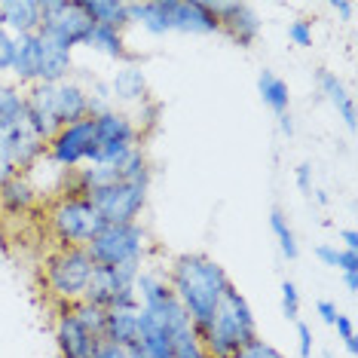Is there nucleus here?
<instances>
[{
	"mask_svg": "<svg viewBox=\"0 0 358 358\" xmlns=\"http://www.w3.org/2000/svg\"><path fill=\"white\" fill-rule=\"evenodd\" d=\"M169 288L178 297V303L184 306V313L190 315L193 328H206V322L215 315V309L221 306V300L230 288V275L215 257L208 255H178L169 266L166 275Z\"/></svg>",
	"mask_w": 358,
	"mask_h": 358,
	"instance_id": "f257e3e1",
	"label": "nucleus"
},
{
	"mask_svg": "<svg viewBox=\"0 0 358 358\" xmlns=\"http://www.w3.org/2000/svg\"><path fill=\"white\" fill-rule=\"evenodd\" d=\"M251 337H257L255 313H251L248 300L239 294V288L230 285L221 306L215 309V315L206 322V328H199L202 349H206L208 358H230Z\"/></svg>",
	"mask_w": 358,
	"mask_h": 358,
	"instance_id": "f03ea898",
	"label": "nucleus"
},
{
	"mask_svg": "<svg viewBox=\"0 0 358 358\" xmlns=\"http://www.w3.org/2000/svg\"><path fill=\"white\" fill-rule=\"evenodd\" d=\"M46 227H50L52 239L59 242V248H86L92 242V236L104 227V221L99 217V211L92 208L89 196L71 190L50 206Z\"/></svg>",
	"mask_w": 358,
	"mask_h": 358,
	"instance_id": "7ed1b4c3",
	"label": "nucleus"
},
{
	"mask_svg": "<svg viewBox=\"0 0 358 358\" xmlns=\"http://www.w3.org/2000/svg\"><path fill=\"white\" fill-rule=\"evenodd\" d=\"M92 257L86 255V248H59L46 257L43 264V282L50 297L59 306H71L77 300L86 297L89 279H92Z\"/></svg>",
	"mask_w": 358,
	"mask_h": 358,
	"instance_id": "20e7f679",
	"label": "nucleus"
},
{
	"mask_svg": "<svg viewBox=\"0 0 358 358\" xmlns=\"http://www.w3.org/2000/svg\"><path fill=\"white\" fill-rule=\"evenodd\" d=\"M144 251H148V236L141 224H104L86 245V255L95 266L144 264Z\"/></svg>",
	"mask_w": 358,
	"mask_h": 358,
	"instance_id": "39448f33",
	"label": "nucleus"
},
{
	"mask_svg": "<svg viewBox=\"0 0 358 358\" xmlns=\"http://www.w3.org/2000/svg\"><path fill=\"white\" fill-rule=\"evenodd\" d=\"M40 37L55 40L64 50L74 52L77 46L86 43L89 31H92V19L83 13L80 0H40Z\"/></svg>",
	"mask_w": 358,
	"mask_h": 358,
	"instance_id": "423d86ee",
	"label": "nucleus"
},
{
	"mask_svg": "<svg viewBox=\"0 0 358 358\" xmlns=\"http://www.w3.org/2000/svg\"><path fill=\"white\" fill-rule=\"evenodd\" d=\"M138 273H141V264L95 266L83 300L101 309H141L138 306V294H135Z\"/></svg>",
	"mask_w": 358,
	"mask_h": 358,
	"instance_id": "0eeeda50",
	"label": "nucleus"
},
{
	"mask_svg": "<svg viewBox=\"0 0 358 358\" xmlns=\"http://www.w3.org/2000/svg\"><path fill=\"white\" fill-rule=\"evenodd\" d=\"M95 120V148L89 162H108L113 166L123 153H129L132 148H141V129L135 126V120L123 110H108Z\"/></svg>",
	"mask_w": 358,
	"mask_h": 358,
	"instance_id": "6e6552de",
	"label": "nucleus"
},
{
	"mask_svg": "<svg viewBox=\"0 0 358 358\" xmlns=\"http://www.w3.org/2000/svg\"><path fill=\"white\" fill-rule=\"evenodd\" d=\"M86 196L104 224H138L144 202H148V184L113 181L108 187L86 193Z\"/></svg>",
	"mask_w": 358,
	"mask_h": 358,
	"instance_id": "1a4fd4ad",
	"label": "nucleus"
},
{
	"mask_svg": "<svg viewBox=\"0 0 358 358\" xmlns=\"http://www.w3.org/2000/svg\"><path fill=\"white\" fill-rule=\"evenodd\" d=\"M92 148H95V120L86 117L80 123H71V126H62L50 141H46V157H50L55 166L62 169H77L89 162L92 157Z\"/></svg>",
	"mask_w": 358,
	"mask_h": 358,
	"instance_id": "9d476101",
	"label": "nucleus"
},
{
	"mask_svg": "<svg viewBox=\"0 0 358 358\" xmlns=\"http://www.w3.org/2000/svg\"><path fill=\"white\" fill-rule=\"evenodd\" d=\"M55 343H59L62 358H95L104 340L95 337L92 331H86L68 306H59V315H55Z\"/></svg>",
	"mask_w": 358,
	"mask_h": 358,
	"instance_id": "9b49d317",
	"label": "nucleus"
},
{
	"mask_svg": "<svg viewBox=\"0 0 358 358\" xmlns=\"http://www.w3.org/2000/svg\"><path fill=\"white\" fill-rule=\"evenodd\" d=\"M211 13L217 15V25L230 40L239 46H251L260 37V15L248 3H224V0H208Z\"/></svg>",
	"mask_w": 358,
	"mask_h": 358,
	"instance_id": "f8f14e48",
	"label": "nucleus"
},
{
	"mask_svg": "<svg viewBox=\"0 0 358 358\" xmlns=\"http://www.w3.org/2000/svg\"><path fill=\"white\" fill-rule=\"evenodd\" d=\"M0 150L6 153L13 169L22 175V172H28V169H34L37 162L46 157V141L31 132L28 123H19V126L0 132Z\"/></svg>",
	"mask_w": 358,
	"mask_h": 358,
	"instance_id": "ddd939ff",
	"label": "nucleus"
},
{
	"mask_svg": "<svg viewBox=\"0 0 358 358\" xmlns=\"http://www.w3.org/2000/svg\"><path fill=\"white\" fill-rule=\"evenodd\" d=\"M25 123L37 138L50 141L59 132V117H55V86L34 83L25 89Z\"/></svg>",
	"mask_w": 358,
	"mask_h": 358,
	"instance_id": "4468645a",
	"label": "nucleus"
},
{
	"mask_svg": "<svg viewBox=\"0 0 358 358\" xmlns=\"http://www.w3.org/2000/svg\"><path fill=\"white\" fill-rule=\"evenodd\" d=\"M169 28L181 34H221L217 15L211 13L208 0H166Z\"/></svg>",
	"mask_w": 358,
	"mask_h": 358,
	"instance_id": "2eb2a0df",
	"label": "nucleus"
},
{
	"mask_svg": "<svg viewBox=\"0 0 358 358\" xmlns=\"http://www.w3.org/2000/svg\"><path fill=\"white\" fill-rule=\"evenodd\" d=\"M40 22V0H0V28H6L13 37L37 34Z\"/></svg>",
	"mask_w": 358,
	"mask_h": 358,
	"instance_id": "dca6fc26",
	"label": "nucleus"
},
{
	"mask_svg": "<svg viewBox=\"0 0 358 358\" xmlns=\"http://www.w3.org/2000/svg\"><path fill=\"white\" fill-rule=\"evenodd\" d=\"M10 74L15 77V86L28 89V86L40 83V37L37 34L15 37V52H13Z\"/></svg>",
	"mask_w": 358,
	"mask_h": 358,
	"instance_id": "f3484780",
	"label": "nucleus"
},
{
	"mask_svg": "<svg viewBox=\"0 0 358 358\" xmlns=\"http://www.w3.org/2000/svg\"><path fill=\"white\" fill-rule=\"evenodd\" d=\"M71 71H74V52L64 50L55 40L40 37V83H64L71 80Z\"/></svg>",
	"mask_w": 358,
	"mask_h": 358,
	"instance_id": "a211bd4d",
	"label": "nucleus"
},
{
	"mask_svg": "<svg viewBox=\"0 0 358 358\" xmlns=\"http://www.w3.org/2000/svg\"><path fill=\"white\" fill-rule=\"evenodd\" d=\"M55 117L59 126H71L89 117V99H86V86H80L77 80H64L55 83Z\"/></svg>",
	"mask_w": 358,
	"mask_h": 358,
	"instance_id": "6ab92c4d",
	"label": "nucleus"
},
{
	"mask_svg": "<svg viewBox=\"0 0 358 358\" xmlns=\"http://www.w3.org/2000/svg\"><path fill=\"white\" fill-rule=\"evenodd\" d=\"M104 343L113 346H135L138 340V309H108V319H104Z\"/></svg>",
	"mask_w": 358,
	"mask_h": 358,
	"instance_id": "aec40b11",
	"label": "nucleus"
},
{
	"mask_svg": "<svg viewBox=\"0 0 358 358\" xmlns=\"http://www.w3.org/2000/svg\"><path fill=\"white\" fill-rule=\"evenodd\" d=\"M37 206V190L25 175H13L10 181L0 184V208L6 215H25Z\"/></svg>",
	"mask_w": 358,
	"mask_h": 358,
	"instance_id": "412c9836",
	"label": "nucleus"
},
{
	"mask_svg": "<svg viewBox=\"0 0 358 358\" xmlns=\"http://www.w3.org/2000/svg\"><path fill=\"white\" fill-rule=\"evenodd\" d=\"M80 6L92 19V25L117 28V31L132 25L129 22V3H123V0H80Z\"/></svg>",
	"mask_w": 358,
	"mask_h": 358,
	"instance_id": "4be33fe9",
	"label": "nucleus"
},
{
	"mask_svg": "<svg viewBox=\"0 0 358 358\" xmlns=\"http://www.w3.org/2000/svg\"><path fill=\"white\" fill-rule=\"evenodd\" d=\"M110 95H113V104H117V101L141 104L144 99H148V80H144L141 68L129 64V68L117 71V77H113V83H110Z\"/></svg>",
	"mask_w": 358,
	"mask_h": 358,
	"instance_id": "5701e85b",
	"label": "nucleus"
},
{
	"mask_svg": "<svg viewBox=\"0 0 358 358\" xmlns=\"http://www.w3.org/2000/svg\"><path fill=\"white\" fill-rule=\"evenodd\" d=\"M257 92H260V101H264L266 108L275 113V117H285V113H288L291 89H288V83H285L279 74H273V71H260Z\"/></svg>",
	"mask_w": 358,
	"mask_h": 358,
	"instance_id": "b1692460",
	"label": "nucleus"
},
{
	"mask_svg": "<svg viewBox=\"0 0 358 358\" xmlns=\"http://www.w3.org/2000/svg\"><path fill=\"white\" fill-rule=\"evenodd\" d=\"M25 123V89L15 83H0V132Z\"/></svg>",
	"mask_w": 358,
	"mask_h": 358,
	"instance_id": "393cba45",
	"label": "nucleus"
},
{
	"mask_svg": "<svg viewBox=\"0 0 358 358\" xmlns=\"http://www.w3.org/2000/svg\"><path fill=\"white\" fill-rule=\"evenodd\" d=\"M92 52H101V55H108V59H129V52H126V40H123V31H117V28H104V25H92V31H89V37H86V43Z\"/></svg>",
	"mask_w": 358,
	"mask_h": 358,
	"instance_id": "a878e982",
	"label": "nucleus"
},
{
	"mask_svg": "<svg viewBox=\"0 0 358 358\" xmlns=\"http://www.w3.org/2000/svg\"><path fill=\"white\" fill-rule=\"evenodd\" d=\"M113 166H117V172H120V181L150 184V162H148V153L141 148H132L129 153H123Z\"/></svg>",
	"mask_w": 358,
	"mask_h": 358,
	"instance_id": "bb28decb",
	"label": "nucleus"
},
{
	"mask_svg": "<svg viewBox=\"0 0 358 358\" xmlns=\"http://www.w3.org/2000/svg\"><path fill=\"white\" fill-rule=\"evenodd\" d=\"M172 352L175 358H208L206 349H202V340H199V331L190 324H181L175 334H172Z\"/></svg>",
	"mask_w": 358,
	"mask_h": 358,
	"instance_id": "cd10ccee",
	"label": "nucleus"
},
{
	"mask_svg": "<svg viewBox=\"0 0 358 358\" xmlns=\"http://www.w3.org/2000/svg\"><path fill=\"white\" fill-rule=\"evenodd\" d=\"M270 230H273L275 239H279L282 255L288 257V260H297V255H300L297 236H294V230H291V224H288V217H285V211H279V208L270 211Z\"/></svg>",
	"mask_w": 358,
	"mask_h": 358,
	"instance_id": "c85d7f7f",
	"label": "nucleus"
},
{
	"mask_svg": "<svg viewBox=\"0 0 358 358\" xmlns=\"http://www.w3.org/2000/svg\"><path fill=\"white\" fill-rule=\"evenodd\" d=\"M68 309L74 313V319L83 324L86 331L95 334V337H101V334H104V319H108V309L89 303V300H77V303H71Z\"/></svg>",
	"mask_w": 358,
	"mask_h": 358,
	"instance_id": "c756f323",
	"label": "nucleus"
},
{
	"mask_svg": "<svg viewBox=\"0 0 358 358\" xmlns=\"http://www.w3.org/2000/svg\"><path fill=\"white\" fill-rule=\"evenodd\" d=\"M319 89H322L324 99L334 104V110H340L343 104L352 101L349 92H346V86H343V80H340L337 74H331V71H319Z\"/></svg>",
	"mask_w": 358,
	"mask_h": 358,
	"instance_id": "7c9ffc66",
	"label": "nucleus"
},
{
	"mask_svg": "<svg viewBox=\"0 0 358 358\" xmlns=\"http://www.w3.org/2000/svg\"><path fill=\"white\" fill-rule=\"evenodd\" d=\"M86 99H89V117H101V113L113 110L110 83H104V80H92V86H86Z\"/></svg>",
	"mask_w": 358,
	"mask_h": 358,
	"instance_id": "2f4dec72",
	"label": "nucleus"
},
{
	"mask_svg": "<svg viewBox=\"0 0 358 358\" xmlns=\"http://www.w3.org/2000/svg\"><path fill=\"white\" fill-rule=\"evenodd\" d=\"M230 358H285V355L270 343V340H264V337L257 334V337H251L245 346L236 349Z\"/></svg>",
	"mask_w": 358,
	"mask_h": 358,
	"instance_id": "473e14b6",
	"label": "nucleus"
},
{
	"mask_svg": "<svg viewBox=\"0 0 358 358\" xmlns=\"http://www.w3.org/2000/svg\"><path fill=\"white\" fill-rule=\"evenodd\" d=\"M282 313H285V319H291V322L300 319V291L291 279L282 282Z\"/></svg>",
	"mask_w": 358,
	"mask_h": 358,
	"instance_id": "72a5a7b5",
	"label": "nucleus"
},
{
	"mask_svg": "<svg viewBox=\"0 0 358 358\" xmlns=\"http://www.w3.org/2000/svg\"><path fill=\"white\" fill-rule=\"evenodd\" d=\"M288 40L294 46H313V22L297 19L288 25Z\"/></svg>",
	"mask_w": 358,
	"mask_h": 358,
	"instance_id": "f704fd0d",
	"label": "nucleus"
},
{
	"mask_svg": "<svg viewBox=\"0 0 358 358\" xmlns=\"http://www.w3.org/2000/svg\"><path fill=\"white\" fill-rule=\"evenodd\" d=\"M13 52H15V37L6 28H0V74H10Z\"/></svg>",
	"mask_w": 358,
	"mask_h": 358,
	"instance_id": "c9c22d12",
	"label": "nucleus"
},
{
	"mask_svg": "<svg viewBox=\"0 0 358 358\" xmlns=\"http://www.w3.org/2000/svg\"><path fill=\"white\" fill-rule=\"evenodd\" d=\"M334 328H337V334H340V340H343L346 343V349L349 352H358V340H355V328H352V319H349V315H343L340 313L337 315V322H334Z\"/></svg>",
	"mask_w": 358,
	"mask_h": 358,
	"instance_id": "e433bc0d",
	"label": "nucleus"
},
{
	"mask_svg": "<svg viewBox=\"0 0 358 358\" xmlns=\"http://www.w3.org/2000/svg\"><path fill=\"white\" fill-rule=\"evenodd\" d=\"M297 349H300V358H309L313 355V328L300 322L297 324Z\"/></svg>",
	"mask_w": 358,
	"mask_h": 358,
	"instance_id": "4c0bfd02",
	"label": "nucleus"
},
{
	"mask_svg": "<svg viewBox=\"0 0 358 358\" xmlns=\"http://www.w3.org/2000/svg\"><path fill=\"white\" fill-rule=\"evenodd\" d=\"M340 251H343V248H337V245H328V242H322V245L315 248V257H319L324 266H334V270H337V264H340Z\"/></svg>",
	"mask_w": 358,
	"mask_h": 358,
	"instance_id": "58836bf2",
	"label": "nucleus"
},
{
	"mask_svg": "<svg viewBox=\"0 0 358 358\" xmlns=\"http://www.w3.org/2000/svg\"><path fill=\"white\" fill-rule=\"evenodd\" d=\"M337 270L343 273V275H358V255L355 251H340V264H337Z\"/></svg>",
	"mask_w": 358,
	"mask_h": 358,
	"instance_id": "ea45409f",
	"label": "nucleus"
},
{
	"mask_svg": "<svg viewBox=\"0 0 358 358\" xmlns=\"http://www.w3.org/2000/svg\"><path fill=\"white\" fill-rule=\"evenodd\" d=\"M315 313L322 315V322L334 324L337 322V315H340V309H337V303H331V300H319V303H315Z\"/></svg>",
	"mask_w": 358,
	"mask_h": 358,
	"instance_id": "a19ab883",
	"label": "nucleus"
},
{
	"mask_svg": "<svg viewBox=\"0 0 358 358\" xmlns=\"http://www.w3.org/2000/svg\"><path fill=\"white\" fill-rule=\"evenodd\" d=\"M95 358H129V349L113 346V343H101V349H99V355Z\"/></svg>",
	"mask_w": 358,
	"mask_h": 358,
	"instance_id": "79ce46f5",
	"label": "nucleus"
},
{
	"mask_svg": "<svg viewBox=\"0 0 358 358\" xmlns=\"http://www.w3.org/2000/svg\"><path fill=\"white\" fill-rule=\"evenodd\" d=\"M340 117H343V123H346V129H352L355 132V126H358V117H355V101H349V104H343V108L337 110Z\"/></svg>",
	"mask_w": 358,
	"mask_h": 358,
	"instance_id": "37998d69",
	"label": "nucleus"
},
{
	"mask_svg": "<svg viewBox=\"0 0 358 358\" xmlns=\"http://www.w3.org/2000/svg\"><path fill=\"white\" fill-rule=\"evenodd\" d=\"M309 172H313L309 166H297V187L303 193H313V178H309Z\"/></svg>",
	"mask_w": 358,
	"mask_h": 358,
	"instance_id": "c03bdc74",
	"label": "nucleus"
},
{
	"mask_svg": "<svg viewBox=\"0 0 358 358\" xmlns=\"http://www.w3.org/2000/svg\"><path fill=\"white\" fill-rule=\"evenodd\" d=\"M13 175H19V172H15V169H13V162L6 159V153L0 150V184H3V181H10Z\"/></svg>",
	"mask_w": 358,
	"mask_h": 358,
	"instance_id": "a18cd8bd",
	"label": "nucleus"
},
{
	"mask_svg": "<svg viewBox=\"0 0 358 358\" xmlns=\"http://www.w3.org/2000/svg\"><path fill=\"white\" fill-rule=\"evenodd\" d=\"M331 10L337 13V15H343V19H349V15H352V3H349V0H331Z\"/></svg>",
	"mask_w": 358,
	"mask_h": 358,
	"instance_id": "49530a36",
	"label": "nucleus"
},
{
	"mask_svg": "<svg viewBox=\"0 0 358 358\" xmlns=\"http://www.w3.org/2000/svg\"><path fill=\"white\" fill-rule=\"evenodd\" d=\"M340 239L346 242V251H355L358 248V233L355 230H343V233H340Z\"/></svg>",
	"mask_w": 358,
	"mask_h": 358,
	"instance_id": "de8ad7c7",
	"label": "nucleus"
},
{
	"mask_svg": "<svg viewBox=\"0 0 358 358\" xmlns=\"http://www.w3.org/2000/svg\"><path fill=\"white\" fill-rule=\"evenodd\" d=\"M279 126H282V132H285V135H291V132H294V123H291V117H288V113H285V117H279Z\"/></svg>",
	"mask_w": 358,
	"mask_h": 358,
	"instance_id": "09e8293b",
	"label": "nucleus"
},
{
	"mask_svg": "<svg viewBox=\"0 0 358 358\" xmlns=\"http://www.w3.org/2000/svg\"><path fill=\"white\" fill-rule=\"evenodd\" d=\"M343 279H346V288L349 291H358V275H343Z\"/></svg>",
	"mask_w": 358,
	"mask_h": 358,
	"instance_id": "8fccbe9b",
	"label": "nucleus"
},
{
	"mask_svg": "<svg viewBox=\"0 0 358 358\" xmlns=\"http://www.w3.org/2000/svg\"><path fill=\"white\" fill-rule=\"evenodd\" d=\"M129 358H144V355H141V352H138V349H135V346H129Z\"/></svg>",
	"mask_w": 358,
	"mask_h": 358,
	"instance_id": "3c124183",
	"label": "nucleus"
}]
</instances>
